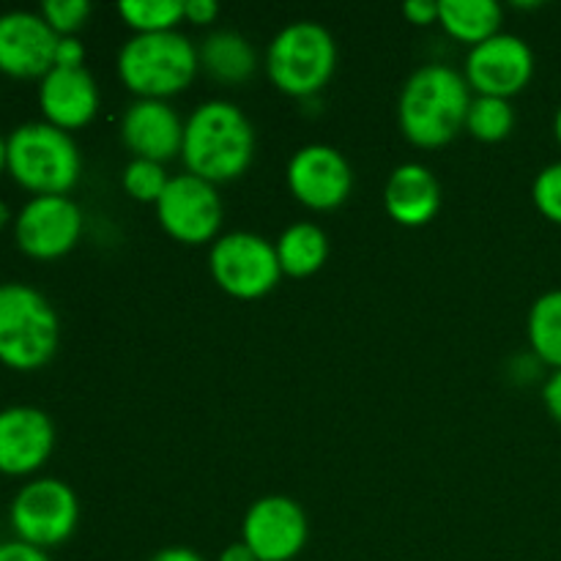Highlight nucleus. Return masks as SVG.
Segmentation results:
<instances>
[{
	"label": "nucleus",
	"mask_w": 561,
	"mask_h": 561,
	"mask_svg": "<svg viewBox=\"0 0 561 561\" xmlns=\"http://www.w3.org/2000/svg\"><path fill=\"white\" fill-rule=\"evenodd\" d=\"M255 146V126L244 110L228 99H208L186 118L181 159L186 173L219 186L250 170Z\"/></svg>",
	"instance_id": "1"
},
{
	"label": "nucleus",
	"mask_w": 561,
	"mask_h": 561,
	"mask_svg": "<svg viewBox=\"0 0 561 561\" xmlns=\"http://www.w3.org/2000/svg\"><path fill=\"white\" fill-rule=\"evenodd\" d=\"M471 88L458 69L427 64L405 80L398 99V124L416 148H444L466 129Z\"/></svg>",
	"instance_id": "2"
},
{
	"label": "nucleus",
	"mask_w": 561,
	"mask_h": 561,
	"mask_svg": "<svg viewBox=\"0 0 561 561\" xmlns=\"http://www.w3.org/2000/svg\"><path fill=\"white\" fill-rule=\"evenodd\" d=\"M201 71L197 47L181 31L140 33L118 53V77L137 99L168 102L195 82Z\"/></svg>",
	"instance_id": "3"
},
{
	"label": "nucleus",
	"mask_w": 561,
	"mask_h": 561,
	"mask_svg": "<svg viewBox=\"0 0 561 561\" xmlns=\"http://www.w3.org/2000/svg\"><path fill=\"white\" fill-rule=\"evenodd\" d=\"M5 168L36 195H66L82 173L75 137L47 121H27L5 140Z\"/></svg>",
	"instance_id": "4"
},
{
	"label": "nucleus",
	"mask_w": 561,
	"mask_h": 561,
	"mask_svg": "<svg viewBox=\"0 0 561 561\" xmlns=\"http://www.w3.org/2000/svg\"><path fill=\"white\" fill-rule=\"evenodd\" d=\"M334 69H337V44L321 22L296 20L268 42L266 75L285 96H316L329 85Z\"/></svg>",
	"instance_id": "5"
},
{
	"label": "nucleus",
	"mask_w": 561,
	"mask_h": 561,
	"mask_svg": "<svg viewBox=\"0 0 561 561\" xmlns=\"http://www.w3.org/2000/svg\"><path fill=\"white\" fill-rule=\"evenodd\" d=\"M60 343V321L47 296L25 283L0 285V362L16 370L47 365Z\"/></svg>",
	"instance_id": "6"
},
{
	"label": "nucleus",
	"mask_w": 561,
	"mask_h": 561,
	"mask_svg": "<svg viewBox=\"0 0 561 561\" xmlns=\"http://www.w3.org/2000/svg\"><path fill=\"white\" fill-rule=\"evenodd\" d=\"M208 272L219 290L241 301L263 299L283 277L274 244L252 230L219 236L208 252Z\"/></svg>",
	"instance_id": "7"
},
{
	"label": "nucleus",
	"mask_w": 561,
	"mask_h": 561,
	"mask_svg": "<svg viewBox=\"0 0 561 561\" xmlns=\"http://www.w3.org/2000/svg\"><path fill=\"white\" fill-rule=\"evenodd\" d=\"M80 520L77 493L55 477L27 482L11 502V526L22 542L53 548L69 540Z\"/></svg>",
	"instance_id": "8"
},
{
	"label": "nucleus",
	"mask_w": 561,
	"mask_h": 561,
	"mask_svg": "<svg viewBox=\"0 0 561 561\" xmlns=\"http://www.w3.org/2000/svg\"><path fill=\"white\" fill-rule=\"evenodd\" d=\"M157 219L164 233L186 247L214 244L219 239L225 208L217 186L192 173L173 175L159 197Z\"/></svg>",
	"instance_id": "9"
},
{
	"label": "nucleus",
	"mask_w": 561,
	"mask_h": 561,
	"mask_svg": "<svg viewBox=\"0 0 561 561\" xmlns=\"http://www.w3.org/2000/svg\"><path fill=\"white\" fill-rule=\"evenodd\" d=\"M463 77L477 96L513 99L535 77V53L526 38L502 31L469 49Z\"/></svg>",
	"instance_id": "10"
},
{
	"label": "nucleus",
	"mask_w": 561,
	"mask_h": 561,
	"mask_svg": "<svg viewBox=\"0 0 561 561\" xmlns=\"http://www.w3.org/2000/svg\"><path fill=\"white\" fill-rule=\"evenodd\" d=\"M285 181L296 201L310 211H334L354 190V170L343 151L327 142L301 146L290 157Z\"/></svg>",
	"instance_id": "11"
},
{
	"label": "nucleus",
	"mask_w": 561,
	"mask_h": 561,
	"mask_svg": "<svg viewBox=\"0 0 561 561\" xmlns=\"http://www.w3.org/2000/svg\"><path fill=\"white\" fill-rule=\"evenodd\" d=\"M310 524L299 502L290 496H263L250 504L241 520V540L261 561H296L307 546Z\"/></svg>",
	"instance_id": "12"
},
{
	"label": "nucleus",
	"mask_w": 561,
	"mask_h": 561,
	"mask_svg": "<svg viewBox=\"0 0 561 561\" xmlns=\"http://www.w3.org/2000/svg\"><path fill=\"white\" fill-rule=\"evenodd\" d=\"M80 206L66 195H36L22 206L14 222L16 244L22 252L42 261L66 255L77 247L82 236Z\"/></svg>",
	"instance_id": "13"
},
{
	"label": "nucleus",
	"mask_w": 561,
	"mask_h": 561,
	"mask_svg": "<svg viewBox=\"0 0 561 561\" xmlns=\"http://www.w3.org/2000/svg\"><path fill=\"white\" fill-rule=\"evenodd\" d=\"M58 33L36 11L0 14V69L11 77H44L55 66Z\"/></svg>",
	"instance_id": "14"
},
{
	"label": "nucleus",
	"mask_w": 561,
	"mask_h": 561,
	"mask_svg": "<svg viewBox=\"0 0 561 561\" xmlns=\"http://www.w3.org/2000/svg\"><path fill=\"white\" fill-rule=\"evenodd\" d=\"M184 124L175 107L159 99H135L121 115V140L135 153V159L170 162L181 157L184 146Z\"/></svg>",
	"instance_id": "15"
},
{
	"label": "nucleus",
	"mask_w": 561,
	"mask_h": 561,
	"mask_svg": "<svg viewBox=\"0 0 561 561\" xmlns=\"http://www.w3.org/2000/svg\"><path fill=\"white\" fill-rule=\"evenodd\" d=\"M55 425L36 405L0 411V471L31 474L53 455Z\"/></svg>",
	"instance_id": "16"
},
{
	"label": "nucleus",
	"mask_w": 561,
	"mask_h": 561,
	"mask_svg": "<svg viewBox=\"0 0 561 561\" xmlns=\"http://www.w3.org/2000/svg\"><path fill=\"white\" fill-rule=\"evenodd\" d=\"M38 104L47 115V124L64 131L80 129L96 118L99 85L88 69H58V66H53L38 85Z\"/></svg>",
	"instance_id": "17"
},
{
	"label": "nucleus",
	"mask_w": 561,
	"mask_h": 561,
	"mask_svg": "<svg viewBox=\"0 0 561 561\" xmlns=\"http://www.w3.org/2000/svg\"><path fill=\"white\" fill-rule=\"evenodd\" d=\"M383 208L403 228L433 222L442 208V184L427 164L405 162L389 173L383 186Z\"/></svg>",
	"instance_id": "18"
},
{
	"label": "nucleus",
	"mask_w": 561,
	"mask_h": 561,
	"mask_svg": "<svg viewBox=\"0 0 561 561\" xmlns=\"http://www.w3.org/2000/svg\"><path fill=\"white\" fill-rule=\"evenodd\" d=\"M201 69L222 85H241L257 71V53L247 36L236 31H214L197 47Z\"/></svg>",
	"instance_id": "19"
},
{
	"label": "nucleus",
	"mask_w": 561,
	"mask_h": 561,
	"mask_svg": "<svg viewBox=\"0 0 561 561\" xmlns=\"http://www.w3.org/2000/svg\"><path fill=\"white\" fill-rule=\"evenodd\" d=\"M283 274L294 279L312 277L329 261V236L316 222H294L274 241Z\"/></svg>",
	"instance_id": "20"
},
{
	"label": "nucleus",
	"mask_w": 561,
	"mask_h": 561,
	"mask_svg": "<svg viewBox=\"0 0 561 561\" xmlns=\"http://www.w3.org/2000/svg\"><path fill=\"white\" fill-rule=\"evenodd\" d=\"M504 9L496 0H442L438 3V25L469 47L488 42L502 33Z\"/></svg>",
	"instance_id": "21"
},
{
	"label": "nucleus",
	"mask_w": 561,
	"mask_h": 561,
	"mask_svg": "<svg viewBox=\"0 0 561 561\" xmlns=\"http://www.w3.org/2000/svg\"><path fill=\"white\" fill-rule=\"evenodd\" d=\"M526 337L542 365L561 370V288L537 296L526 318Z\"/></svg>",
	"instance_id": "22"
},
{
	"label": "nucleus",
	"mask_w": 561,
	"mask_h": 561,
	"mask_svg": "<svg viewBox=\"0 0 561 561\" xmlns=\"http://www.w3.org/2000/svg\"><path fill=\"white\" fill-rule=\"evenodd\" d=\"M118 14L135 36L179 31L184 22V0H124L118 3Z\"/></svg>",
	"instance_id": "23"
},
{
	"label": "nucleus",
	"mask_w": 561,
	"mask_h": 561,
	"mask_svg": "<svg viewBox=\"0 0 561 561\" xmlns=\"http://www.w3.org/2000/svg\"><path fill=\"white\" fill-rule=\"evenodd\" d=\"M515 110L510 99L474 96L466 113V131L480 142H502L513 135Z\"/></svg>",
	"instance_id": "24"
},
{
	"label": "nucleus",
	"mask_w": 561,
	"mask_h": 561,
	"mask_svg": "<svg viewBox=\"0 0 561 561\" xmlns=\"http://www.w3.org/2000/svg\"><path fill=\"white\" fill-rule=\"evenodd\" d=\"M170 179L173 175H168L164 164L151 162V159H131L121 173L126 195L137 203H151V206H157L159 197L164 195Z\"/></svg>",
	"instance_id": "25"
},
{
	"label": "nucleus",
	"mask_w": 561,
	"mask_h": 561,
	"mask_svg": "<svg viewBox=\"0 0 561 561\" xmlns=\"http://www.w3.org/2000/svg\"><path fill=\"white\" fill-rule=\"evenodd\" d=\"M531 201H535L537 211H540L548 222L561 228V162L546 164V168L535 175Z\"/></svg>",
	"instance_id": "26"
},
{
	"label": "nucleus",
	"mask_w": 561,
	"mask_h": 561,
	"mask_svg": "<svg viewBox=\"0 0 561 561\" xmlns=\"http://www.w3.org/2000/svg\"><path fill=\"white\" fill-rule=\"evenodd\" d=\"M38 14L58 36H77V31L91 16V3L88 0H44Z\"/></svg>",
	"instance_id": "27"
},
{
	"label": "nucleus",
	"mask_w": 561,
	"mask_h": 561,
	"mask_svg": "<svg viewBox=\"0 0 561 561\" xmlns=\"http://www.w3.org/2000/svg\"><path fill=\"white\" fill-rule=\"evenodd\" d=\"M55 66L58 69H85V44L77 36H60L55 47Z\"/></svg>",
	"instance_id": "28"
},
{
	"label": "nucleus",
	"mask_w": 561,
	"mask_h": 561,
	"mask_svg": "<svg viewBox=\"0 0 561 561\" xmlns=\"http://www.w3.org/2000/svg\"><path fill=\"white\" fill-rule=\"evenodd\" d=\"M0 561H53L47 557L44 548L31 546V542L22 540H9L0 542Z\"/></svg>",
	"instance_id": "29"
},
{
	"label": "nucleus",
	"mask_w": 561,
	"mask_h": 561,
	"mask_svg": "<svg viewBox=\"0 0 561 561\" xmlns=\"http://www.w3.org/2000/svg\"><path fill=\"white\" fill-rule=\"evenodd\" d=\"M219 16V5L214 0H184V22L197 27L211 25Z\"/></svg>",
	"instance_id": "30"
},
{
	"label": "nucleus",
	"mask_w": 561,
	"mask_h": 561,
	"mask_svg": "<svg viewBox=\"0 0 561 561\" xmlns=\"http://www.w3.org/2000/svg\"><path fill=\"white\" fill-rule=\"evenodd\" d=\"M403 16L416 27H427V25H436L438 22V3L433 0H409L403 5Z\"/></svg>",
	"instance_id": "31"
},
{
	"label": "nucleus",
	"mask_w": 561,
	"mask_h": 561,
	"mask_svg": "<svg viewBox=\"0 0 561 561\" xmlns=\"http://www.w3.org/2000/svg\"><path fill=\"white\" fill-rule=\"evenodd\" d=\"M542 405L551 414V420L561 425V370H551V376L542 383Z\"/></svg>",
	"instance_id": "32"
},
{
	"label": "nucleus",
	"mask_w": 561,
	"mask_h": 561,
	"mask_svg": "<svg viewBox=\"0 0 561 561\" xmlns=\"http://www.w3.org/2000/svg\"><path fill=\"white\" fill-rule=\"evenodd\" d=\"M148 561H206V559L186 546H170V548H162V551L153 553Z\"/></svg>",
	"instance_id": "33"
},
{
	"label": "nucleus",
	"mask_w": 561,
	"mask_h": 561,
	"mask_svg": "<svg viewBox=\"0 0 561 561\" xmlns=\"http://www.w3.org/2000/svg\"><path fill=\"white\" fill-rule=\"evenodd\" d=\"M217 561H261V559L252 553V548L247 546L244 540H239V542H230V546H225Z\"/></svg>",
	"instance_id": "34"
},
{
	"label": "nucleus",
	"mask_w": 561,
	"mask_h": 561,
	"mask_svg": "<svg viewBox=\"0 0 561 561\" xmlns=\"http://www.w3.org/2000/svg\"><path fill=\"white\" fill-rule=\"evenodd\" d=\"M553 137H557V142L561 146V104H559L557 115H553Z\"/></svg>",
	"instance_id": "35"
},
{
	"label": "nucleus",
	"mask_w": 561,
	"mask_h": 561,
	"mask_svg": "<svg viewBox=\"0 0 561 561\" xmlns=\"http://www.w3.org/2000/svg\"><path fill=\"white\" fill-rule=\"evenodd\" d=\"M11 219V211H9V206H5L3 201H0V228H3L5 222H9Z\"/></svg>",
	"instance_id": "36"
},
{
	"label": "nucleus",
	"mask_w": 561,
	"mask_h": 561,
	"mask_svg": "<svg viewBox=\"0 0 561 561\" xmlns=\"http://www.w3.org/2000/svg\"><path fill=\"white\" fill-rule=\"evenodd\" d=\"M5 168V140H3V135H0V170Z\"/></svg>",
	"instance_id": "37"
}]
</instances>
